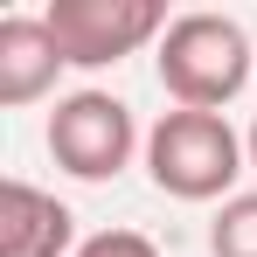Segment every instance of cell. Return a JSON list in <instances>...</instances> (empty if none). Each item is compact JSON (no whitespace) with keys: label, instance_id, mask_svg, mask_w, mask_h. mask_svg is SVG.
Segmentation results:
<instances>
[{"label":"cell","instance_id":"6da1fadb","mask_svg":"<svg viewBox=\"0 0 257 257\" xmlns=\"http://www.w3.org/2000/svg\"><path fill=\"white\" fill-rule=\"evenodd\" d=\"M153 70H160V90L181 111H222L229 97H243L257 84V49H250L236 14L188 7L153 42Z\"/></svg>","mask_w":257,"mask_h":257},{"label":"cell","instance_id":"ba28073f","mask_svg":"<svg viewBox=\"0 0 257 257\" xmlns=\"http://www.w3.org/2000/svg\"><path fill=\"white\" fill-rule=\"evenodd\" d=\"M77 257H160V243L139 236V229H97L77 243Z\"/></svg>","mask_w":257,"mask_h":257},{"label":"cell","instance_id":"52a82bcc","mask_svg":"<svg viewBox=\"0 0 257 257\" xmlns=\"http://www.w3.org/2000/svg\"><path fill=\"white\" fill-rule=\"evenodd\" d=\"M209 257H257V188L229 195L209 222Z\"/></svg>","mask_w":257,"mask_h":257},{"label":"cell","instance_id":"7a4b0ae2","mask_svg":"<svg viewBox=\"0 0 257 257\" xmlns=\"http://www.w3.org/2000/svg\"><path fill=\"white\" fill-rule=\"evenodd\" d=\"M243 167H250L243 132L229 125L222 111H181L174 104L146 132V174L174 202H229Z\"/></svg>","mask_w":257,"mask_h":257},{"label":"cell","instance_id":"5b68a950","mask_svg":"<svg viewBox=\"0 0 257 257\" xmlns=\"http://www.w3.org/2000/svg\"><path fill=\"white\" fill-rule=\"evenodd\" d=\"M0 257H77V215L35 181H0Z\"/></svg>","mask_w":257,"mask_h":257},{"label":"cell","instance_id":"3957f363","mask_svg":"<svg viewBox=\"0 0 257 257\" xmlns=\"http://www.w3.org/2000/svg\"><path fill=\"white\" fill-rule=\"evenodd\" d=\"M42 139H49V160L70 181H90V188L118 181L132 167V153H146V139L132 125V104L118 90H70V97H56Z\"/></svg>","mask_w":257,"mask_h":257},{"label":"cell","instance_id":"9c48e42d","mask_svg":"<svg viewBox=\"0 0 257 257\" xmlns=\"http://www.w3.org/2000/svg\"><path fill=\"white\" fill-rule=\"evenodd\" d=\"M243 153H250V167H257V118H250V132H243Z\"/></svg>","mask_w":257,"mask_h":257},{"label":"cell","instance_id":"8992f818","mask_svg":"<svg viewBox=\"0 0 257 257\" xmlns=\"http://www.w3.org/2000/svg\"><path fill=\"white\" fill-rule=\"evenodd\" d=\"M63 70H70V63H63V49H56L42 14H7V21H0V104H7V111L42 104Z\"/></svg>","mask_w":257,"mask_h":257},{"label":"cell","instance_id":"277c9868","mask_svg":"<svg viewBox=\"0 0 257 257\" xmlns=\"http://www.w3.org/2000/svg\"><path fill=\"white\" fill-rule=\"evenodd\" d=\"M42 21L70 70H111V63H125V56H139L146 42L167 35L160 0H49Z\"/></svg>","mask_w":257,"mask_h":257}]
</instances>
